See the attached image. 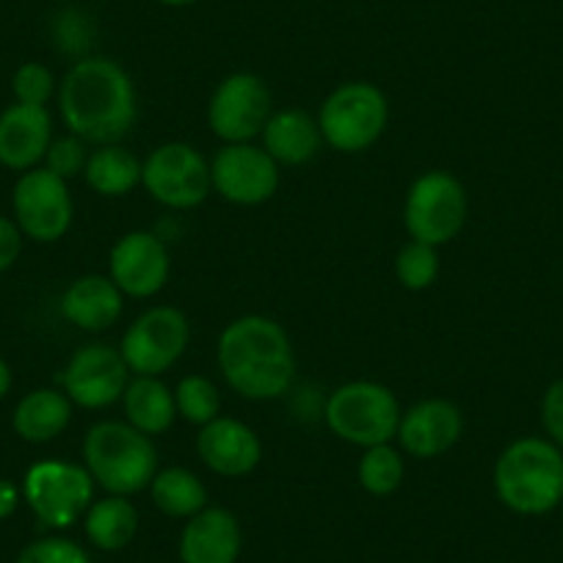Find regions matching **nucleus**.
Listing matches in <instances>:
<instances>
[{
	"instance_id": "obj_21",
	"label": "nucleus",
	"mask_w": 563,
	"mask_h": 563,
	"mask_svg": "<svg viewBox=\"0 0 563 563\" xmlns=\"http://www.w3.org/2000/svg\"><path fill=\"white\" fill-rule=\"evenodd\" d=\"M263 150L279 166H305L318 155L323 144L318 119L299 108L271 113L263 128Z\"/></svg>"
},
{
	"instance_id": "obj_23",
	"label": "nucleus",
	"mask_w": 563,
	"mask_h": 563,
	"mask_svg": "<svg viewBox=\"0 0 563 563\" xmlns=\"http://www.w3.org/2000/svg\"><path fill=\"white\" fill-rule=\"evenodd\" d=\"M124 420L141 434L158 437L175 426V389L166 387L161 376H133L122 395Z\"/></svg>"
},
{
	"instance_id": "obj_31",
	"label": "nucleus",
	"mask_w": 563,
	"mask_h": 563,
	"mask_svg": "<svg viewBox=\"0 0 563 563\" xmlns=\"http://www.w3.org/2000/svg\"><path fill=\"white\" fill-rule=\"evenodd\" d=\"M18 563H91L89 552L73 539L64 536H45L25 547L18 555Z\"/></svg>"
},
{
	"instance_id": "obj_28",
	"label": "nucleus",
	"mask_w": 563,
	"mask_h": 563,
	"mask_svg": "<svg viewBox=\"0 0 563 563\" xmlns=\"http://www.w3.org/2000/svg\"><path fill=\"white\" fill-rule=\"evenodd\" d=\"M175 404L177 417L202 429L219 417L221 395L208 376H186L175 387Z\"/></svg>"
},
{
	"instance_id": "obj_32",
	"label": "nucleus",
	"mask_w": 563,
	"mask_h": 563,
	"mask_svg": "<svg viewBox=\"0 0 563 563\" xmlns=\"http://www.w3.org/2000/svg\"><path fill=\"white\" fill-rule=\"evenodd\" d=\"M86 161H89V153H86V141H80L78 135H62V139H53L51 147H47L45 155V169H51L53 175L62 177V180H73V177L84 175Z\"/></svg>"
},
{
	"instance_id": "obj_11",
	"label": "nucleus",
	"mask_w": 563,
	"mask_h": 563,
	"mask_svg": "<svg viewBox=\"0 0 563 563\" xmlns=\"http://www.w3.org/2000/svg\"><path fill=\"white\" fill-rule=\"evenodd\" d=\"M14 221L20 232L36 243H56L73 227L75 205L67 180L45 166L23 172L12 191Z\"/></svg>"
},
{
	"instance_id": "obj_36",
	"label": "nucleus",
	"mask_w": 563,
	"mask_h": 563,
	"mask_svg": "<svg viewBox=\"0 0 563 563\" xmlns=\"http://www.w3.org/2000/svg\"><path fill=\"white\" fill-rule=\"evenodd\" d=\"M18 503H20L18 486H14L12 481L0 478V522H3V519H9L14 511H18Z\"/></svg>"
},
{
	"instance_id": "obj_2",
	"label": "nucleus",
	"mask_w": 563,
	"mask_h": 563,
	"mask_svg": "<svg viewBox=\"0 0 563 563\" xmlns=\"http://www.w3.org/2000/svg\"><path fill=\"white\" fill-rule=\"evenodd\" d=\"M224 382L241 398L276 400L296 378V351L288 332L265 316H243L227 323L216 345Z\"/></svg>"
},
{
	"instance_id": "obj_27",
	"label": "nucleus",
	"mask_w": 563,
	"mask_h": 563,
	"mask_svg": "<svg viewBox=\"0 0 563 563\" xmlns=\"http://www.w3.org/2000/svg\"><path fill=\"white\" fill-rule=\"evenodd\" d=\"M404 459L395 451L393 445H376L365 448L360 459V467H356V478H360V486L373 497H387L393 492L400 489L404 484Z\"/></svg>"
},
{
	"instance_id": "obj_25",
	"label": "nucleus",
	"mask_w": 563,
	"mask_h": 563,
	"mask_svg": "<svg viewBox=\"0 0 563 563\" xmlns=\"http://www.w3.org/2000/svg\"><path fill=\"white\" fill-rule=\"evenodd\" d=\"M84 177L100 197H124L141 186V161L119 144H106L89 153Z\"/></svg>"
},
{
	"instance_id": "obj_8",
	"label": "nucleus",
	"mask_w": 563,
	"mask_h": 563,
	"mask_svg": "<svg viewBox=\"0 0 563 563\" xmlns=\"http://www.w3.org/2000/svg\"><path fill=\"white\" fill-rule=\"evenodd\" d=\"M467 224V194L451 172H426L409 186L404 227L411 241L445 246Z\"/></svg>"
},
{
	"instance_id": "obj_5",
	"label": "nucleus",
	"mask_w": 563,
	"mask_h": 563,
	"mask_svg": "<svg viewBox=\"0 0 563 563\" xmlns=\"http://www.w3.org/2000/svg\"><path fill=\"white\" fill-rule=\"evenodd\" d=\"M327 426L338 440L356 448H376L398 437L400 404L393 389L378 382L340 384L327 400Z\"/></svg>"
},
{
	"instance_id": "obj_1",
	"label": "nucleus",
	"mask_w": 563,
	"mask_h": 563,
	"mask_svg": "<svg viewBox=\"0 0 563 563\" xmlns=\"http://www.w3.org/2000/svg\"><path fill=\"white\" fill-rule=\"evenodd\" d=\"M58 111L69 133L86 144H119L139 117L133 78L113 58H78L58 86Z\"/></svg>"
},
{
	"instance_id": "obj_30",
	"label": "nucleus",
	"mask_w": 563,
	"mask_h": 563,
	"mask_svg": "<svg viewBox=\"0 0 563 563\" xmlns=\"http://www.w3.org/2000/svg\"><path fill=\"white\" fill-rule=\"evenodd\" d=\"M12 95L14 102H20V106L45 108L47 102H51V97L56 95V78H53V73L45 64L25 62L23 67H18V73H14Z\"/></svg>"
},
{
	"instance_id": "obj_37",
	"label": "nucleus",
	"mask_w": 563,
	"mask_h": 563,
	"mask_svg": "<svg viewBox=\"0 0 563 563\" xmlns=\"http://www.w3.org/2000/svg\"><path fill=\"white\" fill-rule=\"evenodd\" d=\"M9 389H12V367H9V362L0 356V400L7 398Z\"/></svg>"
},
{
	"instance_id": "obj_26",
	"label": "nucleus",
	"mask_w": 563,
	"mask_h": 563,
	"mask_svg": "<svg viewBox=\"0 0 563 563\" xmlns=\"http://www.w3.org/2000/svg\"><path fill=\"white\" fill-rule=\"evenodd\" d=\"M150 497H153L155 508L172 519H191L202 508H208V489L186 467H169L155 473L153 484H150Z\"/></svg>"
},
{
	"instance_id": "obj_6",
	"label": "nucleus",
	"mask_w": 563,
	"mask_h": 563,
	"mask_svg": "<svg viewBox=\"0 0 563 563\" xmlns=\"http://www.w3.org/2000/svg\"><path fill=\"white\" fill-rule=\"evenodd\" d=\"M389 124V102L378 86L351 80L338 86L323 100L318 128L323 141L338 153H365L384 135Z\"/></svg>"
},
{
	"instance_id": "obj_16",
	"label": "nucleus",
	"mask_w": 563,
	"mask_h": 563,
	"mask_svg": "<svg viewBox=\"0 0 563 563\" xmlns=\"http://www.w3.org/2000/svg\"><path fill=\"white\" fill-rule=\"evenodd\" d=\"M464 417L453 400L426 398L406 409L398 422V440L415 459H437L462 440Z\"/></svg>"
},
{
	"instance_id": "obj_10",
	"label": "nucleus",
	"mask_w": 563,
	"mask_h": 563,
	"mask_svg": "<svg viewBox=\"0 0 563 563\" xmlns=\"http://www.w3.org/2000/svg\"><path fill=\"white\" fill-rule=\"evenodd\" d=\"M191 343V323L177 307H150L124 332L122 351L133 376H164Z\"/></svg>"
},
{
	"instance_id": "obj_13",
	"label": "nucleus",
	"mask_w": 563,
	"mask_h": 563,
	"mask_svg": "<svg viewBox=\"0 0 563 563\" xmlns=\"http://www.w3.org/2000/svg\"><path fill=\"white\" fill-rule=\"evenodd\" d=\"M62 389L80 409H106L122 400L130 384V367L122 351L106 343H91L69 356L58 373Z\"/></svg>"
},
{
	"instance_id": "obj_33",
	"label": "nucleus",
	"mask_w": 563,
	"mask_h": 563,
	"mask_svg": "<svg viewBox=\"0 0 563 563\" xmlns=\"http://www.w3.org/2000/svg\"><path fill=\"white\" fill-rule=\"evenodd\" d=\"M91 36H95V25H91L89 14L78 12V9H64L53 20V40L64 53H78L80 58H86Z\"/></svg>"
},
{
	"instance_id": "obj_29",
	"label": "nucleus",
	"mask_w": 563,
	"mask_h": 563,
	"mask_svg": "<svg viewBox=\"0 0 563 563\" xmlns=\"http://www.w3.org/2000/svg\"><path fill=\"white\" fill-rule=\"evenodd\" d=\"M395 274L406 290H429L440 276V252L429 243L409 241L395 257Z\"/></svg>"
},
{
	"instance_id": "obj_9",
	"label": "nucleus",
	"mask_w": 563,
	"mask_h": 563,
	"mask_svg": "<svg viewBox=\"0 0 563 563\" xmlns=\"http://www.w3.org/2000/svg\"><path fill=\"white\" fill-rule=\"evenodd\" d=\"M141 186L169 210L199 208L213 194L210 164L186 141H169L141 164Z\"/></svg>"
},
{
	"instance_id": "obj_35",
	"label": "nucleus",
	"mask_w": 563,
	"mask_h": 563,
	"mask_svg": "<svg viewBox=\"0 0 563 563\" xmlns=\"http://www.w3.org/2000/svg\"><path fill=\"white\" fill-rule=\"evenodd\" d=\"M23 238L18 221L0 216V274L18 263L20 252H23Z\"/></svg>"
},
{
	"instance_id": "obj_15",
	"label": "nucleus",
	"mask_w": 563,
	"mask_h": 563,
	"mask_svg": "<svg viewBox=\"0 0 563 563\" xmlns=\"http://www.w3.org/2000/svg\"><path fill=\"white\" fill-rule=\"evenodd\" d=\"M172 257L155 232L133 230L119 238L108 257V276L128 299H153L166 288Z\"/></svg>"
},
{
	"instance_id": "obj_7",
	"label": "nucleus",
	"mask_w": 563,
	"mask_h": 563,
	"mask_svg": "<svg viewBox=\"0 0 563 563\" xmlns=\"http://www.w3.org/2000/svg\"><path fill=\"white\" fill-rule=\"evenodd\" d=\"M23 497L45 528L67 530L84 519L95 503V478L84 464L47 459L29 467Z\"/></svg>"
},
{
	"instance_id": "obj_38",
	"label": "nucleus",
	"mask_w": 563,
	"mask_h": 563,
	"mask_svg": "<svg viewBox=\"0 0 563 563\" xmlns=\"http://www.w3.org/2000/svg\"><path fill=\"white\" fill-rule=\"evenodd\" d=\"M158 3H164V7H172V9H180V7H191V3H197V0H158Z\"/></svg>"
},
{
	"instance_id": "obj_3",
	"label": "nucleus",
	"mask_w": 563,
	"mask_h": 563,
	"mask_svg": "<svg viewBox=\"0 0 563 563\" xmlns=\"http://www.w3.org/2000/svg\"><path fill=\"white\" fill-rule=\"evenodd\" d=\"M495 495L508 511L541 517L563 500V453L555 442L522 437L497 456L492 473Z\"/></svg>"
},
{
	"instance_id": "obj_39",
	"label": "nucleus",
	"mask_w": 563,
	"mask_h": 563,
	"mask_svg": "<svg viewBox=\"0 0 563 563\" xmlns=\"http://www.w3.org/2000/svg\"><path fill=\"white\" fill-rule=\"evenodd\" d=\"M561 514H563V500H561Z\"/></svg>"
},
{
	"instance_id": "obj_4",
	"label": "nucleus",
	"mask_w": 563,
	"mask_h": 563,
	"mask_svg": "<svg viewBox=\"0 0 563 563\" xmlns=\"http://www.w3.org/2000/svg\"><path fill=\"white\" fill-rule=\"evenodd\" d=\"M84 467L108 495H139L158 473L153 437L141 434L128 420L95 422L84 437Z\"/></svg>"
},
{
	"instance_id": "obj_18",
	"label": "nucleus",
	"mask_w": 563,
	"mask_h": 563,
	"mask_svg": "<svg viewBox=\"0 0 563 563\" xmlns=\"http://www.w3.org/2000/svg\"><path fill=\"white\" fill-rule=\"evenodd\" d=\"M53 141V119L42 106H9L0 113V166L31 172L45 161Z\"/></svg>"
},
{
	"instance_id": "obj_12",
	"label": "nucleus",
	"mask_w": 563,
	"mask_h": 563,
	"mask_svg": "<svg viewBox=\"0 0 563 563\" xmlns=\"http://www.w3.org/2000/svg\"><path fill=\"white\" fill-rule=\"evenodd\" d=\"M271 91L257 75L232 73L216 86L208 102V124L224 144H249L271 117Z\"/></svg>"
},
{
	"instance_id": "obj_34",
	"label": "nucleus",
	"mask_w": 563,
	"mask_h": 563,
	"mask_svg": "<svg viewBox=\"0 0 563 563\" xmlns=\"http://www.w3.org/2000/svg\"><path fill=\"white\" fill-rule=\"evenodd\" d=\"M541 426H544L550 442L563 448V378L550 384L541 398Z\"/></svg>"
},
{
	"instance_id": "obj_19",
	"label": "nucleus",
	"mask_w": 563,
	"mask_h": 563,
	"mask_svg": "<svg viewBox=\"0 0 563 563\" xmlns=\"http://www.w3.org/2000/svg\"><path fill=\"white\" fill-rule=\"evenodd\" d=\"M243 533L235 514L221 506H208L191 519L180 533L183 563H235L241 555Z\"/></svg>"
},
{
	"instance_id": "obj_17",
	"label": "nucleus",
	"mask_w": 563,
	"mask_h": 563,
	"mask_svg": "<svg viewBox=\"0 0 563 563\" xmlns=\"http://www.w3.org/2000/svg\"><path fill=\"white\" fill-rule=\"evenodd\" d=\"M197 453L210 473L221 478H243L257 470L263 445L246 422L219 415L199 429Z\"/></svg>"
},
{
	"instance_id": "obj_22",
	"label": "nucleus",
	"mask_w": 563,
	"mask_h": 563,
	"mask_svg": "<svg viewBox=\"0 0 563 563\" xmlns=\"http://www.w3.org/2000/svg\"><path fill=\"white\" fill-rule=\"evenodd\" d=\"M73 400L64 389L40 387L20 398L12 415V429L29 445H47L73 422Z\"/></svg>"
},
{
	"instance_id": "obj_14",
	"label": "nucleus",
	"mask_w": 563,
	"mask_h": 563,
	"mask_svg": "<svg viewBox=\"0 0 563 563\" xmlns=\"http://www.w3.org/2000/svg\"><path fill=\"white\" fill-rule=\"evenodd\" d=\"M210 183L221 199L241 208L268 202L279 188V164L257 144H224L210 161Z\"/></svg>"
},
{
	"instance_id": "obj_24",
	"label": "nucleus",
	"mask_w": 563,
	"mask_h": 563,
	"mask_svg": "<svg viewBox=\"0 0 563 563\" xmlns=\"http://www.w3.org/2000/svg\"><path fill=\"white\" fill-rule=\"evenodd\" d=\"M84 530L97 550L119 552L135 539L139 511L128 497L106 495L89 506L84 517Z\"/></svg>"
},
{
	"instance_id": "obj_20",
	"label": "nucleus",
	"mask_w": 563,
	"mask_h": 563,
	"mask_svg": "<svg viewBox=\"0 0 563 563\" xmlns=\"http://www.w3.org/2000/svg\"><path fill=\"white\" fill-rule=\"evenodd\" d=\"M124 294L111 276L86 274L64 290L62 316L80 332H106L122 318Z\"/></svg>"
}]
</instances>
